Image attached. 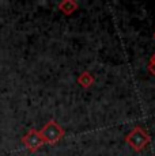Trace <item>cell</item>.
<instances>
[{
    "mask_svg": "<svg viewBox=\"0 0 155 156\" xmlns=\"http://www.w3.org/2000/svg\"><path fill=\"white\" fill-rule=\"evenodd\" d=\"M125 141H127V144L133 149V151L140 152L150 144L151 137H150V134L146 132L144 128L135 126L127 136H125Z\"/></svg>",
    "mask_w": 155,
    "mask_h": 156,
    "instance_id": "cell-1",
    "label": "cell"
},
{
    "mask_svg": "<svg viewBox=\"0 0 155 156\" xmlns=\"http://www.w3.org/2000/svg\"><path fill=\"white\" fill-rule=\"evenodd\" d=\"M44 140V144H56L59 143L63 137L65 136V130L64 128L60 126L55 119H49L41 130H38Z\"/></svg>",
    "mask_w": 155,
    "mask_h": 156,
    "instance_id": "cell-2",
    "label": "cell"
},
{
    "mask_svg": "<svg viewBox=\"0 0 155 156\" xmlns=\"http://www.w3.org/2000/svg\"><path fill=\"white\" fill-rule=\"evenodd\" d=\"M22 143H23V145L29 149V152L38 151V149L44 145V140L37 129H30V130L22 137Z\"/></svg>",
    "mask_w": 155,
    "mask_h": 156,
    "instance_id": "cell-3",
    "label": "cell"
},
{
    "mask_svg": "<svg viewBox=\"0 0 155 156\" xmlns=\"http://www.w3.org/2000/svg\"><path fill=\"white\" fill-rule=\"evenodd\" d=\"M57 7L64 15H71L78 10L79 5H78V3L75 2V0H64V2L59 3Z\"/></svg>",
    "mask_w": 155,
    "mask_h": 156,
    "instance_id": "cell-4",
    "label": "cell"
},
{
    "mask_svg": "<svg viewBox=\"0 0 155 156\" xmlns=\"http://www.w3.org/2000/svg\"><path fill=\"white\" fill-rule=\"evenodd\" d=\"M76 82H78V84H80L82 87H85V88H88V87L94 83V76H93V73H90L88 71H85L78 76Z\"/></svg>",
    "mask_w": 155,
    "mask_h": 156,
    "instance_id": "cell-5",
    "label": "cell"
},
{
    "mask_svg": "<svg viewBox=\"0 0 155 156\" xmlns=\"http://www.w3.org/2000/svg\"><path fill=\"white\" fill-rule=\"evenodd\" d=\"M148 65H150V69H151V71H153L154 68H155V55L150 58V64H148Z\"/></svg>",
    "mask_w": 155,
    "mask_h": 156,
    "instance_id": "cell-6",
    "label": "cell"
},
{
    "mask_svg": "<svg viewBox=\"0 0 155 156\" xmlns=\"http://www.w3.org/2000/svg\"><path fill=\"white\" fill-rule=\"evenodd\" d=\"M154 38H155V33H154Z\"/></svg>",
    "mask_w": 155,
    "mask_h": 156,
    "instance_id": "cell-7",
    "label": "cell"
}]
</instances>
